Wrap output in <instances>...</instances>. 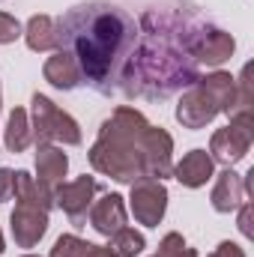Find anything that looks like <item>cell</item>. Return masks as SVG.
I'll list each match as a JSON object with an SVG mask.
<instances>
[{
  "label": "cell",
  "mask_w": 254,
  "mask_h": 257,
  "mask_svg": "<svg viewBox=\"0 0 254 257\" xmlns=\"http://www.w3.org/2000/svg\"><path fill=\"white\" fill-rule=\"evenodd\" d=\"M206 90H209V96L218 102V108H221V114H236V102H239V93H236V78L230 75V72H209V75H203V78H197Z\"/></svg>",
  "instance_id": "ac0fdd59"
},
{
  "label": "cell",
  "mask_w": 254,
  "mask_h": 257,
  "mask_svg": "<svg viewBox=\"0 0 254 257\" xmlns=\"http://www.w3.org/2000/svg\"><path fill=\"white\" fill-rule=\"evenodd\" d=\"M87 257H114L108 251V245H90L87 248Z\"/></svg>",
  "instance_id": "4316f807"
},
{
  "label": "cell",
  "mask_w": 254,
  "mask_h": 257,
  "mask_svg": "<svg viewBox=\"0 0 254 257\" xmlns=\"http://www.w3.org/2000/svg\"><path fill=\"white\" fill-rule=\"evenodd\" d=\"M111 242H108V251L114 257H138L144 248H147V239H144V233L141 230H135V227H120L114 236H108Z\"/></svg>",
  "instance_id": "ffe728a7"
},
{
  "label": "cell",
  "mask_w": 254,
  "mask_h": 257,
  "mask_svg": "<svg viewBox=\"0 0 254 257\" xmlns=\"http://www.w3.org/2000/svg\"><path fill=\"white\" fill-rule=\"evenodd\" d=\"M69 171V156L57 144H36V177L48 186H60Z\"/></svg>",
  "instance_id": "9a60e30c"
},
{
  "label": "cell",
  "mask_w": 254,
  "mask_h": 257,
  "mask_svg": "<svg viewBox=\"0 0 254 257\" xmlns=\"http://www.w3.org/2000/svg\"><path fill=\"white\" fill-rule=\"evenodd\" d=\"M24 42L30 51L36 54H45V51H54L57 48V18L51 15H33L24 27Z\"/></svg>",
  "instance_id": "e0dca14e"
},
{
  "label": "cell",
  "mask_w": 254,
  "mask_h": 257,
  "mask_svg": "<svg viewBox=\"0 0 254 257\" xmlns=\"http://www.w3.org/2000/svg\"><path fill=\"white\" fill-rule=\"evenodd\" d=\"M21 257H42V254H21Z\"/></svg>",
  "instance_id": "f1b7e54d"
},
{
  "label": "cell",
  "mask_w": 254,
  "mask_h": 257,
  "mask_svg": "<svg viewBox=\"0 0 254 257\" xmlns=\"http://www.w3.org/2000/svg\"><path fill=\"white\" fill-rule=\"evenodd\" d=\"M30 128H33V141L36 144H66V147H78L81 138V126L75 117H69L60 111L45 93H33L30 99Z\"/></svg>",
  "instance_id": "277c9868"
},
{
  "label": "cell",
  "mask_w": 254,
  "mask_h": 257,
  "mask_svg": "<svg viewBox=\"0 0 254 257\" xmlns=\"http://www.w3.org/2000/svg\"><path fill=\"white\" fill-rule=\"evenodd\" d=\"M21 33H24V27L18 24V18H15V15H9V12H0V45L15 42Z\"/></svg>",
  "instance_id": "603a6c76"
},
{
  "label": "cell",
  "mask_w": 254,
  "mask_h": 257,
  "mask_svg": "<svg viewBox=\"0 0 254 257\" xmlns=\"http://www.w3.org/2000/svg\"><path fill=\"white\" fill-rule=\"evenodd\" d=\"M197 27L200 24H191L177 9H147L120 90L129 99H168L177 90L191 87L200 78L191 54Z\"/></svg>",
  "instance_id": "6da1fadb"
},
{
  "label": "cell",
  "mask_w": 254,
  "mask_h": 257,
  "mask_svg": "<svg viewBox=\"0 0 254 257\" xmlns=\"http://www.w3.org/2000/svg\"><path fill=\"white\" fill-rule=\"evenodd\" d=\"M12 186H15V171L0 168V203H6L12 197Z\"/></svg>",
  "instance_id": "cb8c5ba5"
},
{
  "label": "cell",
  "mask_w": 254,
  "mask_h": 257,
  "mask_svg": "<svg viewBox=\"0 0 254 257\" xmlns=\"http://www.w3.org/2000/svg\"><path fill=\"white\" fill-rule=\"evenodd\" d=\"M42 78L51 84V87H57V90H75L78 84H81V72H78V63L72 60V54H66V51H54L45 66H42Z\"/></svg>",
  "instance_id": "2e32d148"
},
{
  "label": "cell",
  "mask_w": 254,
  "mask_h": 257,
  "mask_svg": "<svg viewBox=\"0 0 254 257\" xmlns=\"http://www.w3.org/2000/svg\"><path fill=\"white\" fill-rule=\"evenodd\" d=\"M239 233H242L245 239L254 236V230H251V203H248V200L239 206Z\"/></svg>",
  "instance_id": "d4e9b609"
},
{
  "label": "cell",
  "mask_w": 254,
  "mask_h": 257,
  "mask_svg": "<svg viewBox=\"0 0 254 257\" xmlns=\"http://www.w3.org/2000/svg\"><path fill=\"white\" fill-rule=\"evenodd\" d=\"M126 218H129L126 197L117 194V192H108L102 200H96L90 206V224L102 236H114L120 227H126Z\"/></svg>",
  "instance_id": "7c38bea8"
},
{
  "label": "cell",
  "mask_w": 254,
  "mask_h": 257,
  "mask_svg": "<svg viewBox=\"0 0 254 257\" xmlns=\"http://www.w3.org/2000/svg\"><path fill=\"white\" fill-rule=\"evenodd\" d=\"M218 114H221L218 102L209 96V90H206L200 81H194V84H191L189 93H183V99H180V105H177V120H180L186 128L209 126Z\"/></svg>",
  "instance_id": "8fae6325"
},
{
  "label": "cell",
  "mask_w": 254,
  "mask_h": 257,
  "mask_svg": "<svg viewBox=\"0 0 254 257\" xmlns=\"http://www.w3.org/2000/svg\"><path fill=\"white\" fill-rule=\"evenodd\" d=\"M153 257H197V251L186 245L183 233L171 230V233H165V236H162V242H159V251H156Z\"/></svg>",
  "instance_id": "44dd1931"
},
{
  "label": "cell",
  "mask_w": 254,
  "mask_h": 257,
  "mask_svg": "<svg viewBox=\"0 0 254 257\" xmlns=\"http://www.w3.org/2000/svg\"><path fill=\"white\" fill-rule=\"evenodd\" d=\"M171 177L180 186H186V189H200V186H206L215 177V162L209 159L206 150H191V153H186L174 165V174Z\"/></svg>",
  "instance_id": "4fadbf2b"
},
{
  "label": "cell",
  "mask_w": 254,
  "mask_h": 257,
  "mask_svg": "<svg viewBox=\"0 0 254 257\" xmlns=\"http://www.w3.org/2000/svg\"><path fill=\"white\" fill-rule=\"evenodd\" d=\"M206 257H245V251H242L236 242L227 239V242H218V248H215L212 254H206Z\"/></svg>",
  "instance_id": "484cf974"
},
{
  "label": "cell",
  "mask_w": 254,
  "mask_h": 257,
  "mask_svg": "<svg viewBox=\"0 0 254 257\" xmlns=\"http://www.w3.org/2000/svg\"><path fill=\"white\" fill-rule=\"evenodd\" d=\"M251 114H230V123L218 132H212V138H209V159L215 165L233 168L236 162L245 159V153L251 150Z\"/></svg>",
  "instance_id": "5b68a950"
},
{
  "label": "cell",
  "mask_w": 254,
  "mask_h": 257,
  "mask_svg": "<svg viewBox=\"0 0 254 257\" xmlns=\"http://www.w3.org/2000/svg\"><path fill=\"white\" fill-rule=\"evenodd\" d=\"M6 251V239H3V230H0V254Z\"/></svg>",
  "instance_id": "83f0119b"
},
{
  "label": "cell",
  "mask_w": 254,
  "mask_h": 257,
  "mask_svg": "<svg viewBox=\"0 0 254 257\" xmlns=\"http://www.w3.org/2000/svg\"><path fill=\"white\" fill-rule=\"evenodd\" d=\"M129 209L138 224L159 227L168 212V189L162 180H138L129 192Z\"/></svg>",
  "instance_id": "8992f818"
},
{
  "label": "cell",
  "mask_w": 254,
  "mask_h": 257,
  "mask_svg": "<svg viewBox=\"0 0 254 257\" xmlns=\"http://www.w3.org/2000/svg\"><path fill=\"white\" fill-rule=\"evenodd\" d=\"M3 144L9 153H24L33 144V128H30V117L24 108H12L6 120V132H3Z\"/></svg>",
  "instance_id": "d6986e66"
},
{
  "label": "cell",
  "mask_w": 254,
  "mask_h": 257,
  "mask_svg": "<svg viewBox=\"0 0 254 257\" xmlns=\"http://www.w3.org/2000/svg\"><path fill=\"white\" fill-rule=\"evenodd\" d=\"M138 42V24L126 9L90 0L78 3L57 21V48L72 54L81 84L111 96L123 84L129 54Z\"/></svg>",
  "instance_id": "7a4b0ae2"
},
{
  "label": "cell",
  "mask_w": 254,
  "mask_h": 257,
  "mask_svg": "<svg viewBox=\"0 0 254 257\" xmlns=\"http://www.w3.org/2000/svg\"><path fill=\"white\" fill-rule=\"evenodd\" d=\"M236 51V42L227 30L221 27H209V24H200L197 27V36H194V45H191V54L197 66H221L227 63Z\"/></svg>",
  "instance_id": "30bf717a"
},
{
  "label": "cell",
  "mask_w": 254,
  "mask_h": 257,
  "mask_svg": "<svg viewBox=\"0 0 254 257\" xmlns=\"http://www.w3.org/2000/svg\"><path fill=\"white\" fill-rule=\"evenodd\" d=\"M9 230L18 248H36L39 239L48 233V209L18 200L9 215Z\"/></svg>",
  "instance_id": "ba28073f"
},
{
  "label": "cell",
  "mask_w": 254,
  "mask_h": 257,
  "mask_svg": "<svg viewBox=\"0 0 254 257\" xmlns=\"http://www.w3.org/2000/svg\"><path fill=\"white\" fill-rule=\"evenodd\" d=\"M96 192H99L96 177H87V174H84V177H78V180H72V183H60V186H57V200H54V203L69 215V221H72L75 227H84Z\"/></svg>",
  "instance_id": "9c48e42d"
},
{
  "label": "cell",
  "mask_w": 254,
  "mask_h": 257,
  "mask_svg": "<svg viewBox=\"0 0 254 257\" xmlns=\"http://www.w3.org/2000/svg\"><path fill=\"white\" fill-rule=\"evenodd\" d=\"M93 242H87V239H81V236H75V233H63L57 242H54V248H51V257H87V248H90Z\"/></svg>",
  "instance_id": "7402d4cb"
},
{
  "label": "cell",
  "mask_w": 254,
  "mask_h": 257,
  "mask_svg": "<svg viewBox=\"0 0 254 257\" xmlns=\"http://www.w3.org/2000/svg\"><path fill=\"white\" fill-rule=\"evenodd\" d=\"M147 128H150V123L138 108H132V105L114 108V114L102 123L90 153H87L93 171L102 177H111L114 183H123V186L147 180L144 153H141V141H144Z\"/></svg>",
  "instance_id": "3957f363"
},
{
  "label": "cell",
  "mask_w": 254,
  "mask_h": 257,
  "mask_svg": "<svg viewBox=\"0 0 254 257\" xmlns=\"http://www.w3.org/2000/svg\"><path fill=\"white\" fill-rule=\"evenodd\" d=\"M212 209L215 212H236L242 203H245V186H242V177L233 171V168H224L218 177H215V186H212Z\"/></svg>",
  "instance_id": "5bb4252c"
},
{
  "label": "cell",
  "mask_w": 254,
  "mask_h": 257,
  "mask_svg": "<svg viewBox=\"0 0 254 257\" xmlns=\"http://www.w3.org/2000/svg\"><path fill=\"white\" fill-rule=\"evenodd\" d=\"M144 153V174L147 180H168L174 174V138L159 126H150L141 141Z\"/></svg>",
  "instance_id": "52a82bcc"
}]
</instances>
